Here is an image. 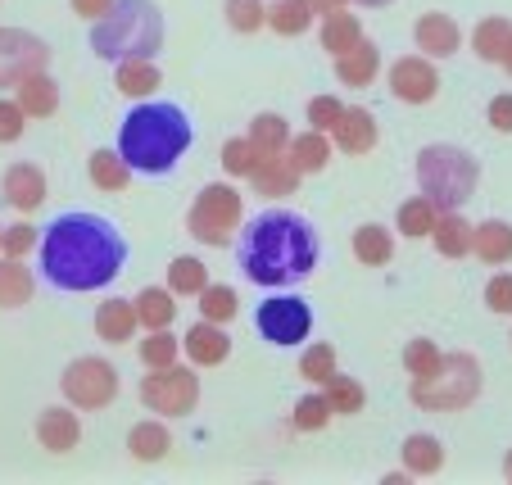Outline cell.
<instances>
[{
	"instance_id": "2",
	"label": "cell",
	"mask_w": 512,
	"mask_h": 485,
	"mask_svg": "<svg viewBox=\"0 0 512 485\" xmlns=\"http://www.w3.org/2000/svg\"><path fill=\"white\" fill-rule=\"evenodd\" d=\"M318 232L290 209H268L241 236V272L254 286H295L318 268Z\"/></svg>"
},
{
	"instance_id": "46",
	"label": "cell",
	"mask_w": 512,
	"mask_h": 485,
	"mask_svg": "<svg viewBox=\"0 0 512 485\" xmlns=\"http://www.w3.org/2000/svg\"><path fill=\"white\" fill-rule=\"evenodd\" d=\"M340 114H345V100H336V96H313L309 100V127L313 132L331 136V127L340 123Z\"/></svg>"
},
{
	"instance_id": "14",
	"label": "cell",
	"mask_w": 512,
	"mask_h": 485,
	"mask_svg": "<svg viewBox=\"0 0 512 485\" xmlns=\"http://www.w3.org/2000/svg\"><path fill=\"white\" fill-rule=\"evenodd\" d=\"M413 41H417V50H422L426 59H449V55H458V46H463V28H458L454 14L431 10V14L417 19Z\"/></svg>"
},
{
	"instance_id": "49",
	"label": "cell",
	"mask_w": 512,
	"mask_h": 485,
	"mask_svg": "<svg viewBox=\"0 0 512 485\" xmlns=\"http://www.w3.org/2000/svg\"><path fill=\"white\" fill-rule=\"evenodd\" d=\"M485 309L499 313V318H512V272H499L485 286Z\"/></svg>"
},
{
	"instance_id": "1",
	"label": "cell",
	"mask_w": 512,
	"mask_h": 485,
	"mask_svg": "<svg viewBox=\"0 0 512 485\" xmlns=\"http://www.w3.org/2000/svg\"><path fill=\"white\" fill-rule=\"evenodd\" d=\"M41 272L55 291H105L127 263V241L100 214H64L41 236Z\"/></svg>"
},
{
	"instance_id": "53",
	"label": "cell",
	"mask_w": 512,
	"mask_h": 485,
	"mask_svg": "<svg viewBox=\"0 0 512 485\" xmlns=\"http://www.w3.org/2000/svg\"><path fill=\"white\" fill-rule=\"evenodd\" d=\"M381 485H408V467H404V472H390V476H381Z\"/></svg>"
},
{
	"instance_id": "31",
	"label": "cell",
	"mask_w": 512,
	"mask_h": 485,
	"mask_svg": "<svg viewBox=\"0 0 512 485\" xmlns=\"http://www.w3.org/2000/svg\"><path fill=\"white\" fill-rule=\"evenodd\" d=\"M472 236H476V227L454 209V214H440L431 241H435V250L445 254V259H467V254H472Z\"/></svg>"
},
{
	"instance_id": "50",
	"label": "cell",
	"mask_w": 512,
	"mask_h": 485,
	"mask_svg": "<svg viewBox=\"0 0 512 485\" xmlns=\"http://www.w3.org/2000/svg\"><path fill=\"white\" fill-rule=\"evenodd\" d=\"M485 118H490V127H494V132L512 136V91H503V96H494V100H490V109H485Z\"/></svg>"
},
{
	"instance_id": "51",
	"label": "cell",
	"mask_w": 512,
	"mask_h": 485,
	"mask_svg": "<svg viewBox=\"0 0 512 485\" xmlns=\"http://www.w3.org/2000/svg\"><path fill=\"white\" fill-rule=\"evenodd\" d=\"M68 5H73V14H78V19H105L109 10H114V0H68Z\"/></svg>"
},
{
	"instance_id": "27",
	"label": "cell",
	"mask_w": 512,
	"mask_h": 485,
	"mask_svg": "<svg viewBox=\"0 0 512 485\" xmlns=\"http://www.w3.org/2000/svg\"><path fill=\"white\" fill-rule=\"evenodd\" d=\"M354 259L363 263V268H386V263L395 259V232L381 223H363L354 232Z\"/></svg>"
},
{
	"instance_id": "23",
	"label": "cell",
	"mask_w": 512,
	"mask_h": 485,
	"mask_svg": "<svg viewBox=\"0 0 512 485\" xmlns=\"http://www.w3.org/2000/svg\"><path fill=\"white\" fill-rule=\"evenodd\" d=\"M472 254L481 263H490V268L512 263V223H503V218H485V223H476Z\"/></svg>"
},
{
	"instance_id": "16",
	"label": "cell",
	"mask_w": 512,
	"mask_h": 485,
	"mask_svg": "<svg viewBox=\"0 0 512 485\" xmlns=\"http://www.w3.org/2000/svg\"><path fill=\"white\" fill-rule=\"evenodd\" d=\"M331 136H336V146L345 150V155H372L381 141V127H377V118H372V109L345 105L340 123L331 127Z\"/></svg>"
},
{
	"instance_id": "26",
	"label": "cell",
	"mask_w": 512,
	"mask_h": 485,
	"mask_svg": "<svg viewBox=\"0 0 512 485\" xmlns=\"http://www.w3.org/2000/svg\"><path fill=\"white\" fill-rule=\"evenodd\" d=\"M14 91H19L14 100H19V109L28 118H50L59 109V82L50 78V73H32V78H23Z\"/></svg>"
},
{
	"instance_id": "15",
	"label": "cell",
	"mask_w": 512,
	"mask_h": 485,
	"mask_svg": "<svg viewBox=\"0 0 512 485\" xmlns=\"http://www.w3.org/2000/svg\"><path fill=\"white\" fill-rule=\"evenodd\" d=\"M0 195L19 209V214H37L41 204H46V173L37 164H10L5 177H0Z\"/></svg>"
},
{
	"instance_id": "55",
	"label": "cell",
	"mask_w": 512,
	"mask_h": 485,
	"mask_svg": "<svg viewBox=\"0 0 512 485\" xmlns=\"http://www.w3.org/2000/svg\"><path fill=\"white\" fill-rule=\"evenodd\" d=\"M503 68H508V78H512V41H508V50H503V59H499Z\"/></svg>"
},
{
	"instance_id": "57",
	"label": "cell",
	"mask_w": 512,
	"mask_h": 485,
	"mask_svg": "<svg viewBox=\"0 0 512 485\" xmlns=\"http://www.w3.org/2000/svg\"><path fill=\"white\" fill-rule=\"evenodd\" d=\"M0 241H5V227H0Z\"/></svg>"
},
{
	"instance_id": "20",
	"label": "cell",
	"mask_w": 512,
	"mask_h": 485,
	"mask_svg": "<svg viewBox=\"0 0 512 485\" xmlns=\"http://www.w3.org/2000/svg\"><path fill=\"white\" fill-rule=\"evenodd\" d=\"M87 177H91V186H96V191L123 195L127 186H132V164H127L118 150L100 146V150H91V159H87Z\"/></svg>"
},
{
	"instance_id": "6",
	"label": "cell",
	"mask_w": 512,
	"mask_h": 485,
	"mask_svg": "<svg viewBox=\"0 0 512 485\" xmlns=\"http://www.w3.org/2000/svg\"><path fill=\"white\" fill-rule=\"evenodd\" d=\"M481 386H485L481 363H476L472 354L454 350V354H440L435 372L413 377L408 399H413L417 408H426V413H463V408H472L476 399H481Z\"/></svg>"
},
{
	"instance_id": "12",
	"label": "cell",
	"mask_w": 512,
	"mask_h": 485,
	"mask_svg": "<svg viewBox=\"0 0 512 485\" xmlns=\"http://www.w3.org/2000/svg\"><path fill=\"white\" fill-rule=\"evenodd\" d=\"M390 96L404 105H431L440 96V73L426 55H404L390 64Z\"/></svg>"
},
{
	"instance_id": "24",
	"label": "cell",
	"mask_w": 512,
	"mask_h": 485,
	"mask_svg": "<svg viewBox=\"0 0 512 485\" xmlns=\"http://www.w3.org/2000/svg\"><path fill=\"white\" fill-rule=\"evenodd\" d=\"M114 87L132 100H150L159 87H164V73H159L155 59H123L114 73Z\"/></svg>"
},
{
	"instance_id": "19",
	"label": "cell",
	"mask_w": 512,
	"mask_h": 485,
	"mask_svg": "<svg viewBox=\"0 0 512 485\" xmlns=\"http://www.w3.org/2000/svg\"><path fill=\"white\" fill-rule=\"evenodd\" d=\"M254 195H268V200H281V195H295L300 191V173L290 168L286 155H263L259 168L250 173Z\"/></svg>"
},
{
	"instance_id": "29",
	"label": "cell",
	"mask_w": 512,
	"mask_h": 485,
	"mask_svg": "<svg viewBox=\"0 0 512 485\" xmlns=\"http://www.w3.org/2000/svg\"><path fill=\"white\" fill-rule=\"evenodd\" d=\"M168 449H173V436H168L164 422H136V427L127 431V454H132L136 463H164Z\"/></svg>"
},
{
	"instance_id": "4",
	"label": "cell",
	"mask_w": 512,
	"mask_h": 485,
	"mask_svg": "<svg viewBox=\"0 0 512 485\" xmlns=\"http://www.w3.org/2000/svg\"><path fill=\"white\" fill-rule=\"evenodd\" d=\"M91 50L105 64L123 59H155L164 50V14L155 0H114V10L96 19L91 28Z\"/></svg>"
},
{
	"instance_id": "43",
	"label": "cell",
	"mask_w": 512,
	"mask_h": 485,
	"mask_svg": "<svg viewBox=\"0 0 512 485\" xmlns=\"http://www.w3.org/2000/svg\"><path fill=\"white\" fill-rule=\"evenodd\" d=\"M259 159H263V155L254 150L250 136H232V141L223 146V168H227L232 177H245V182H250V173L259 168Z\"/></svg>"
},
{
	"instance_id": "35",
	"label": "cell",
	"mask_w": 512,
	"mask_h": 485,
	"mask_svg": "<svg viewBox=\"0 0 512 485\" xmlns=\"http://www.w3.org/2000/svg\"><path fill=\"white\" fill-rule=\"evenodd\" d=\"M322 50H327V55H345V50H354L358 41H363V23H358V14H327V19H322Z\"/></svg>"
},
{
	"instance_id": "8",
	"label": "cell",
	"mask_w": 512,
	"mask_h": 485,
	"mask_svg": "<svg viewBox=\"0 0 512 485\" xmlns=\"http://www.w3.org/2000/svg\"><path fill=\"white\" fill-rule=\"evenodd\" d=\"M59 390H64V399L78 413H96V408H109L118 399V390H123V381H118V368L109 359H100V354H87V359H73L64 368V377H59Z\"/></svg>"
},
{
	"instance_id": "42",
	"label": "cell",
	"mask_w": 512,
	"mask_h": 485,
	"mask_svg": "<svg viewBox=\"0 0 512 485\" xmlns=\"http://www.w3.org/2000/svg\"><path fill=\"white\" fill-rule=\"evenodd\" d=\"M331 418H336V413H331V404H327V395H322V390H318V395H304L300 404L290 408V427H295V431H322Z\"/></svg>"
},
{
	"instance_id": "28",
	"label": "cell",
	"mask_w": 512,
	"mask_h": 485,
	"mask_svg": "<svg viewBox=\"0 0 512 485\" xmlns=\"http://www.w3.org/2000/svg\"><path fill=\"white\" fill-rule=\"evenodd\" d=\"M132 304H136V318H141L145 331H164L177 322V295L168 291V286H145Z\"/></svg>"
},
{
	"instance_id": "47",
	"label": "cell",
	"mask_w": 512,
	"mask_h": 485,
	"mask_svg": "<svg viewBox=\"0 0 512 485\" xmlns=\"http://www.w3.org/2000/svg\"><path fill=\"white\" fill-rule=\"evenodd\" d=\"M37 245H41L37 227H32V223H14V227H5V241H0V250L10 254V259H28Z\"/></svg>"
},
{
	"instance_id": "38",
	"label": "cell",
	"mask_w": 512,
	"mask_h": 485,
	"mask_svg": "<svg viewBox=\"0 0 512 485\" xmlns=\"http://www.w3.org/2000/svg\"><path fill=\"white\" fill-rule=\"evenodd\" d=\"M322 395H327V404H331V413L336 418H349V413H363V404H368V390L358 386L354 377H331L327 386H322Z\"/></svg>"
},
{
	"instance_id": "56",
	"label": "cell",
	"mask_w": 512,
	"mask_h": 485,
	"mask_svg": "<svg viewBox=\"0 0 512 485\" xmlns=\"http://www.w3.org/2000/svg\"><path fill=\"white\" fill-rule=\"evenodd\" d=\"M503 476L512 481V449H508V458H503Z\"/></svg>"
},
{
	"instance_id": "7",
	"label": "cell",
	"mask_w": 512,
	"mask_h": 485,
	"mask_svg": "<svg viewBox=\"0 0 512 485\" xmlns=\"http://www.w3.org/2000/svg\"><path fill=\"white\" fill-rule=\"evenodd\" d=\"M241 218H245V195L227 182H209L200 195H195L191 214H186V232H191L200 245H218V250H223V245L236 236Z\"/></svg>"
},
{
	"instance_id": "11",
	"label": "cell",
	"mask_w": 512,
	"mask_h": 485,
	"mask_svg": "<svg viewBox=\"0 0 512 485\" xmlns=\"http://www.w3.org/2000/svg\"><path fill=\"white\" fill-rule=\"evenodd\" d=\"M50 68V46L28 28H0V87H19Z\"/></svg>"
},
{
	"instance_id": "21",
	"label": "cell",
	"mask_w": 512,
	"mask_h": 485,
	"mask_svg": "<svg viewBox=\"0 0 512 485\" xmlns=\"http://www.w3.org/2000/svg\"><path fill=\"white\" fill-rule=\"evenodd\" d=\"M136 331H141V318H136L132 300H105L96 309V336L105 340V345H127Z\"/></svg>"
},
{
	"instance_id": "40",
	"label": "cell",
	"mask_w": 512,
	"mask_h": 485,
	"mask_svg": "<svg viewBox=\"0 0 512 485\" xmlns=\"http://www.w3.org/2000/svg\"><path fill=\"white\" fill-rule=\"evenodd\" d=\"M340 372V359H336V350L331 345H309V350L300 354V377L309 381V386H327L331 377Z\"/></svg>"
},
{
	"instance_id": "39",
	"label": "cell",
	"mask_w": 512,
	"mask_h": 485,
	"mask_svg": "<svg viewBox=\"0 0 512 485\" xmlns=\"http://www.w3.org/2000/svg\"><path fill=\"white\" fill-rule=\"evenodd\" d=\"M204 286H209V268H204L200 259L182 254V259L168 263V291L173 295H200Z\"/></svg>"
},
{
	"instance_id": "45",
	"label": "cell",
	"mask_w": 512,
	"mask_h": 485,
	"mask_svg": "<svg viewBox=\"0 0 512 485\" xmlns=\"http://www.w3.org/2000/svg\"><path fill=\"white\" fill-rule=\"evenodd\" d=\"M435 363H440V345H435V340L417 336V340H408V345H404L408 377H426V372H435Z\"/></svg>"
},
{
	"instance_id": "13",
	"label": "cell",
	"mask_w": 512,
	"mask_h": 485,
	"mask_svg": "<svg viewBox=\"0 0 512 485\" xmlns=\"http://www.w3.org/2000/svg\"><path fill=\"white\" fill-rule=\"evenodd\" d=\"M182 350H186V359H191L195 368H223V363L232 359V336H227L223 322L200 318L182 336Z\"/></svg>"
},
{
	"instance_id": "3",
	"label": "cell",
	"mask_w": 512,
	"mask_h": 485,
	"mask_svg": "<svg viewBox=\"0 0 512 485\" xmlns=\"http://www.w3.org/2000/svg\"><path fill=\"white\" fill-rule=\"evenodd\" d=\"M195 132L191 118L182 105H168V100H145L118 127V155L132 164V173H150L164 177L177 168V159L191 150Z\"/></svg>"
},
{
	"instance_id": "48",
	"label": "cell",
	"mask_w": 512,
	"mask_h": 485,
	"mask_svg": "<svg viewBox=\"0 0 512 485\" xmlns=\"http://www.w3.org/2000/svg\"><path fill=\"white\" fill-rule=\"evenodd\" d=\"M28 132V114L19 109V100H0V146H14Z\"/></svg>"
},
{
	"instance_id": "25",
	"label": "cell",
	"mask_w": 512,
	"mask_h": 485,
	"mask_svg": "<svg viewBox=\"0 0 512 485\" xmlns=\"http://www.w3.org/2000/svg\"><path fill=\"white\" fill-rule=\"evenodd\" d=\"M37 295V277L23 259H0V309H23Z\"/></svg>"
},
{
	"instance_id": "22",
	"label": "cell",
	"mask_w": 512,
	"mask_h": 485,
	"mask_svg": "<svg viewBox=\"0 0 512 485\" xmlns=\"http://www.w3.org/2000/svg\"><path fill=\"white\" fill-rule=\"evenodd\" d=\"M286 159H290V168L300 177H313V173H322V168L331 164V141H327V132H300V136H290V146H286Z\"/></svg>"
},
{
	"instance_id": "34",
	"label": "cell",
	"mask_w": 512,
	"mask_h": 485,
	"mask_svg": "<svg viewBox=\"0 0 512 485\" xmlns=\"http://www.w3.org/2000/svg\"><path fill=\"white\" fill-rule=\"evenodd\" d=\"M435 223H440V209H435L426 195L404 200L399 204V214H395V227L404 232V241H426V236L435 232Z\"/></svg>"
},
{
	"instance_id": "32",
	"label": "cell",
	"mask_w": 512,
	"mask_h": 485,
	"mask_svg": "<svg viewBox=\"0 0 512 485\" xmlns=\"http://www.w3.org/2000/svg\"><path fill=\"white\" fill-rule=\"evenodd\" d=\"M313 5L309 0H272L268 5V28L277 32V37H304V32L313 28Z\"/></svg>"
},
{
	"instance_id": "10",
	"label": "cell",
	"mask_w": 512,
	"mask_h": 485,
	"mask_svg": "<svg viewBox=\"0 0 512 485\" xmlns=\"http://www.w3.org/2000/svg\"><path fill=\"white\" fill-rule=\"evenodd\" d=\"M254 331L268 345H277V350H290V345L309 340V331H313L309 300H300V295H272V300H263L259 313H254Z\"/></svg>"
},
{
	"instance_id": "52",
	"label": "cell",
	"mask_w": 512,
	"mask_h": 485,
	"mask_svg": "<svg viewBox=\"0 0 512 485\" xmlns=\"http://www.w3.org/2000/svg\"><path fill=\"white\" fill-rule=\"evenodd\" d=\"M313 5V14H318V19H327V14H340L349 5V0H309Z\"/></svg>"
},
{
	"instance_id": "18",
	"label": "cell",
	"mask_w": 512,
	"mask_h": 485,
	"mask_svg": "<svg viewBox=\"0 0 512 485\" xmlns=\"http://www.w3.org/2000/svg\"><path fill=\"white\" fill-rule=\"evenodd\" d=\"M377 73H381V50L372 46V41H358L354 50L336 55V78H340V87L363 91V87H372V82H377Z\"/></svg>"
},
{
	"instance_id": "41",
	"label": "cell",
	"mask_w": 512,
	"mask_h": 485,
	"mask_svg": "<svg viewBox=\"0 0 512 485\" xmlns=\"http://www.w3.org/2000/svg\"><path fill=\"white\" fill-rule=\"evenodd\" d=\"M195 300H200V318H209V322H232L236 313H241V300H236V291L232 286H204L200 295H195Z\"/></svg>"
},
{
	"instance_id": "17",
	"label": "cell",
	"mask_w": 512,
	"mask_h": 485,
	"mask_svg": "<svg viewBox=\"0 0 512 485\" xmlns=\"http://www.w3.org/2000/svg\"><path fill=\"white\" fill-rule=\"evenodd\" d=\"M37 440H41V449H50V454H68V449H78L82 445V422H78V413H73V404L41 408Z\"/></svg>"
},
{
	"instance_id": "33",
	"label": "cell",
	"mask_w": 512,
	"mask_h": 485,
	"mask_svg": "<svg viewBox=\"0 0 512 485\" xmlns=\"http://www.w3.org/2000/svg\"><path fill=\"white\" fill-rule=\"evenodd\" d=\"M508 41H512V19H503V14H490V19H481L472 28V50L485 64H499Z\"/></svg>"
},
{
	"instance_id": "44",
	"label": "cell",
	"mask_w": 512,
	"mask_h": 485,
	"mask_svg": "<svg viewBox=\"0 0 512 485\" xmlns=\"http://www.w3.org/2000/svg\"><path fill=\"white\" fill-rule=\"evenodd\" d=\"M223 14H227V23H232V32L268 28V5H263V0H227Z\"/></svg>"
},
{
	"instance_id": "36",
	"label": "cell",
	"mask_w": 512,
	"mask_h": 485,
	"mask_svg": "<svg viewBox=\"0 0 512 485\" xmlns=\"http://www.w3.org/2000/svg\"><path fill=\"white\" fill-rule=\"evenodd\" d=\"M254 141V150L259 155H286L290 146V123L281 114H254L250 118V132H245Z\"/></svg>"
},
{
	"instance_id": "37",
	"label": "cell",
	"mask_w": 512,
	"mask_h": 485,
	"mask_svg": "<svg viewBox=\"0 0 512 485\" xmlns=\"http://www.w3.org/2000/svg\"><path fill=\"white\" fill-rule=\"evenodd\" d=\"M136 354H141L145 368H168V363L182 359V336H173V331H145V340L136 345Z\"/></svg>"
},
{
	"instance_id": "30",
	"label": "cell",
	"mask_w": 512,
	"mask_h": 485,
	"mask_svg": "<svg viewBox=\"0 0 512 485\" xmlns=\"http://www.w3.org/2000/svg\"><path fill=\"white\" fill-rule=\"evenodd\" d=\"M399 458H404L408 476H435L445 467V445L435 436H426V431H417V436H408L404 445H399Z\"/></svg>"
},
{
	"instance_id": "5",
	"label": "cell",
	"mask_w": 512,
	"mask_h": 485,
	"mask_svg": "<svg viewBox=\"0 0 512 485\" xmlns=\"http://www.w3.org/2000/svg\"><path fill=\"white\" fill-rule=\"evenodd\" d=\"M417 186L440 214H454L481 186V164L463 146H426L417 155Z\"/></svg>"
},
{
	"instance_id": "54",
	"label": "cell",
	"mask_w": 512,
	"mask_h": 485,
	"mask_svg": "<svg viewBox=\"0 0 512 485\" xmlns=\"http://www.w3.org/2000/svg\"><path fill=\"white\" fill-rule=\"evenodd\" d=\"M354 5H368V10H386V5H395V0H354Z\"/></svg>"
},
{
	"instance_id": "9",
	"label": "cell",
	"mask_w": 512,
	"mask_h": 485,
	"mask_svg": "<svg viewBox=\"0 0 512 485\" xmlns=\"http://www.w3.org/2000/svg\"><path fill=\"white\" fill-rule=\"evenodd\" d=\"M141 404L159 418H186L200 404V377L182 363H168V368H145L141 377Z\"/></svg>"
}]
</instances>
